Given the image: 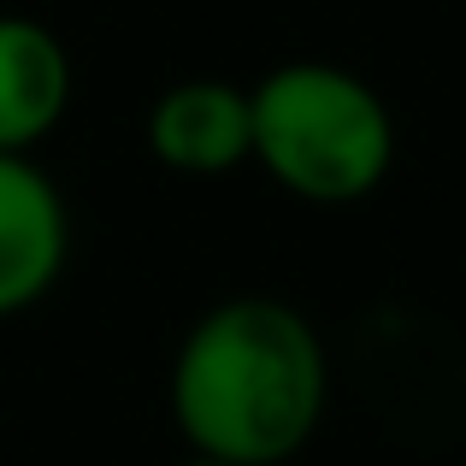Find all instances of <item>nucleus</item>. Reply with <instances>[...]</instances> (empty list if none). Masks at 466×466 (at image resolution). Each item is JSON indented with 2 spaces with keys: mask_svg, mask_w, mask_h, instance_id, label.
Instances as JSON below:
<instances>
[{
  "mask_svg": "<svg viewBox=\"0 0 466 466\" xmlns=\"http://www.w3.org/2000/svg\"><path fill=\"white\" fill-rule=\"evenodd\" d=\"M166 401L189 455L289 466L330 408L325 337L284 296H225L183 330Z\"/></svg>",
  "mask_w": 466,
  "mask_h": 466,
  "instance_id": "nucleus-1",
  "label": "nucleus"
},
{
  "mask_svg": "<svg viewBox=\"0 0 466 466\" xmlns=\"http://www.w3.org/2000/svg\"><path fill=\"white\" fill-rule=\"evenodd\" d=\"M254 166L308 207H354L396 166L390 101L337 59H284L248 83Z\"/></svg>",
  "mask_w": 466,
  "mask_h": 466,
  "instance_id": "nucleus-2",
  "label": "nucleus"
},
{
  "mask_svg": "<svg viewBox=\"0 0 466 466\" xmlns=\"http://www.w3.org/2000/svg\"><path fill=\"white\" fill-rule=\"evenodd\" d=\"M71 207L35 154H0V319L30 313L66 278Z\"/></svg>",
  "mask_w": 466,
  "mask_h": 466,
  "instance_id": "nucleus-3",
  "label": "nucleus"
},
{
  "mask_svg": "<svg viewBox=\"0 0 466 466\" xmlns=\"http://www.w3.org/2000/svg\"><path fill=\"white\" fill-rule=\"evenodd\" d=\"M148 154L171 177H225L254 166V113L248 89L225 77H183L166 83L148 106Z\"/></svg>",
  "mask_w": 466,
  "mask_h": 466,
  "instance_id": "nucleus-4",
  "label": "nucleus"
},
{
  "mask_svg": "<svg viewBox=\"0 0 466 466\" xmlns=\"http://www.w3.org/2000/svg\"><path fill=\"white\" fill-rule=\"evenodd\" d=\"M77 66L30 12H0V154H35L71 113Z\"/></svg>",
  "mask_w": 466,
  "mask_h": 466,
  "instance_id": "nucleus-5",
  "label": "nucleus"
},
{
  "mask_svg": "<svg viewBox=\"0 0 466 466\" xmlns=\"http://www.w3.org/2000/svg\"><path fill=\"white\" fill-rule=\"evenodd\" d=\"M177 466H225V461H201V455H183Z\"/></svg>",
  "mask_w": 466,
  "mask_h": 466,
  "instance_id": "nucleus-6",
  "label": "nucleus"
}]
</instances>
